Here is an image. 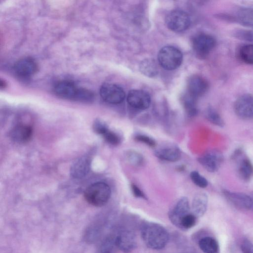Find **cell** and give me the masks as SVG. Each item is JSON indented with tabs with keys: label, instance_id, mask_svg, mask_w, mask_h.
Instances as JSON below:
<instances>
[{
	"label": "cell",
	"instance_id": "484cf974",
	"mask_svg": "<svg viewBox=\"0 0 253 253\" xmlns=\"http://www.w3.org/2000/svg\"><path fill=\"white\" fill-rule=\"evenodd\" d=\"M206 117L212 124L222 127L224 123L220 115L212 108L209 107L206 112Z\"/></svg>",
	"mask_w": 253,
	"mask_h": 253
},
{
	"label": "cell",
	"instance_id": "7c38bea8",
	"mask_svg": "<svg viewBox=\"0 0 253 253\" xmlns=\"http://www.w3.org/2000/svg\"><path fill=\"white\" fill-rule=\"evenodd\" d=\"M190 213V206L188 199L183 197L180 198L169 212L171 222L180 228L181 219Z\"/></svg>",
	"mask_w": 253,
	"mask_h": 253
},
{
	"label": "cell",
	"instance_id": "83f0119b",
	"mask_svg": "<svg viewBox=\"0 0 253 253\" xmlns=\"http://www.w3.org/2000/svg\"><path fill=\"white\" fill-rule=\"evenodd\" d=\"M128 161L132 165L140 166L143 164L144 159L139 153L133 150L128 151L126 154Z\"/></svg>",
	"mask_w": 253,
	"mask_h": 253
},
{
	"label": "cell",
	"instance_id": "e0dca14e",
	"mask_svg": "<svg viewBox=\"0 0 253 253\" xmlns=\"http://www.w3.org/2000/svg\"><path fill=\"white\" fill-rule=\"evenodd\" d=\"M32 128L27 125L18 124L15 126L10 132L11 139L19 143L28 142L32 135Z\"/></svg>",
	"mask_w": 253,
	"mask_h": 253
},
{
	"label": "cell",
	"instance_id": "52a82bcc",
	"mask_svg": "<svg viewBox=\"0 0 253 253\" xmlns=\"http://www.w3.org/2000/svg\"><path fill=\"white\" fill-rule=\"evenodd\" d=\"M100 95L103 100L110 104L122 103L125 98V92L119 85L111 83L103 84L100 88Z\"/></svg>",
	"mask_w": 253,
	"mask_h": 253
},
{
	"label": "cell",
	"instance_id": "6da1fadb",
	"mask_svg": "<svg viewBox=\"0 0 253 253\" xmlns=\"http://www.w3.org/2000/svg\"><path fill=\"white\" fill-rule=\"evenodd\" d=\"M141 234L146 245L154 250H160L164 248L169 239V234L166 229L153 222L144 223L142 226Z\"/></svg>",
	"mask_w": 253,
	"mask_h": 253
},
{
	"label": "cell",
	"instance_id": "4fadbf2b",
	"mask_svg": "<svg viewBox=\"0 0 253 253\" xmlns=\"http://www.w3.org/2000/svg\"><path fill=\"white\" fill-rule=\"evenodd\" d=\"M209 87V83L205 78L199 75H194L188 80L187 94L197 99L207 91Z\"/></svg>",
	"mask_w": 253,
	"mask_h": 253
},
{
	"label": "cell",
	"instance_id": "603a6c76",
	"mask_svg": "<svg viewBox=\"0 0 253 253\" xmlns=\"http://www.w3.org/2000/svg\"><path fill=\"white\" fill-rule=\"evenodd\" d=\"M117 248L115 238L108 237L102 241L98 253H115Z\"/></svg>",
	"mask_w": 253,
	"mask_h": 253
},
{
	"label": "cell",
	"instance_id": "44dd1931",
	"mask_svg": "<svg viewBox=\"0 0 253 253\" xmlns=\"http://www.w3.org/2000/svg\"><path fill=\"white\" fill-rule=\"evenodd\" d=\"M199 246L204 253H217L218 245L217 241L211 237H205L199 242Z\"/></svg>",
	"mask_w": 253,
	"mask_h": 253
},
{
	"label": "cell",
	"instance_id": "836d02e7",
	"mask_svg": "<svg viewBox=\"0 0 253 253\" xmlns=\"http://www.w3.org/2000/svg\"><path fill=\"white\" fill-rule=\"evenodd\" d=\"M131 189L133 195L137 198L146 199V197L143 192L140 188L134 184H131Z\"/></svg>",
	"mask_w": 253,
	"mask_h": 253
},
{
	"label": "cell",
	"instance_id": "277c9868",
	"mask_svg": "<svg viewBox=\"0 0 253 253\" xmlns=\"http://www.w3.org/2000/svg\"><path fill=\"white\" fill-rule=\"evenodd\" d=\"M160 65L167 70H173L178 68L183 61L181 51L173 46H166L162 48L158 54Z\"/></svg>",
	"mask_w": 253,
	"mask_h": 253
},
{
	"label": "cell",
	"instance_id": "d4e9b609",
	"mask_svg": "<svg viewBox=\"0 0 253 253\" xmlns=\"http://www.w3.org/2000/svg\"><path fill=\"white\" fill-rule=\"evenodd\" d=\"M239 55L244 62L253 65V44L243 46L240 49Z\"/></svg>",
	"mask_w": 253,
	"mask_h": 253
},
{
	"label": "cell",
	"instance_id": "1f68e13d",
	"mask_svg": "<svg viewBox=\"0 0 253 253\" xmlns=\"http://www.w3.org/2000/svg\"><path fill=\"white\" fill-rule=\"evenodd\" d=\"M134 139L137 141L145 144L151 147H154L156 145V143L154 139L145 134H136L134 136Z\"/></svg>",
	"mask_w": 253,
	"mask_h": 253
},
{
	"label": "cell",
	"instance_id": "4316f807",
	"mask_svg": "<svg viewBox=\"0 0 253 253\" xmlns=\"http://www.w3.org/2000/svg\"><path fill=\"white\" fill-rule=\"evenodd\" d=\"M140 69L144 74L153 76L157 74V66L151 60H144L140 65Z\"/></svg>",
	"mask_w": 253,
	"mask_h": 253
},
{
	"label": "cell",
	"instance_id": "ba28073f",
	"mask_svg": "<svg viewBox=\"0 0 253 253\" xmlns=\"http://www.w3.org/2000/svg\"><path fill=\"white\" fill-rule=\"evenodd\" d=\"M234 111L237 116L243 120L253 119V95L244 94L234 103Z\"/></svg>",
	"mask_w": 253,
	"mask_h": 253
},
{
	"label": "cell",
	"instance_id": "9a60e30c",
	"mask_svg": "<svg viewBox=\"0 0 253 253\" xmlns=\"http://www.w3.org/2000/svg\"><path fill=\"white\" fill-rule=\"evenodd\" d=\"M36 61L30 57H25L17 61L14 66L15 74L21 78H28L37 71Z\"/></svg>",
	"mask_w": 253,
	"mask_h": 253
},
{
	"label": "cell",
	"instance_id": "3957f363",
	"mask_svg": "<svg viewBox=\"0 0 253 253\" xmlns=\"http://www.w3.org/2000/svg\"><path fill=\"white\" fill-rule=\"evenodd\" d=\"M111 194L109 186L106 183L98 182L89 185L84 191L86 201L90 204L101 207L105 205Z\"/></svg>",
	"mask_w": 253,
	"mask_h": 253
},
{
	"label": "cell",
	"instance_id": "9c48e42d",
	"mask_svg": "<svg viewBox=\"0 0 253 253\" xmlns=\"http://www.w3.org/2000/svg\"><path fill=\"white\" fill-rule=\"evenodd\" d=\"M225 197L233 206L242 210H253V193L248 195L243 193L223 191Z\"/></svg>",
	"mask_w": 253,
	"mask_h": 253
},
{
	"label": "cell",
	"instance_id": "5bb4252c",
	"mask_svg": "<svg viewBox=\"0 0 253 253\" xmlns=\"http://www.w3.org/2000/svg\"><path fill=\"white\" fill-rule=\"evenodd\" d=\"M229 21L236 22L246 27H253V9L249 7H241L237 9L232 15L220 16Z\"/></svg>",
	"mask_w": 253,
	"mask_h": 253
},
{
	"label": "cell",
	"instance_id": "f546056e",
	"mask_svg": "<svg viewBox=\"0 0 253 253\" xmlns=\"http://www.w3.org/2000/svg\"><path fill=\"white\" fill-rule=\"evenodd\" d=\"M196 222V216L193 214L189 213L186 214L181 220V229H190L195 225Z\"/></svg>",
	"mask_w": 253,
	"mask_h": 253
},
{
	"label": "cell",
	"instance_id": "d6a6232c",
	"mask_svg": "<svg viewBox=\"0 0 253 253\" xmlns=\"http://www.w3.org/2000/svg\"><path fill=\"white\" fill-rule=\"evenodd\" d=\"M237 38L242 40L253 41V33L246 30H238L235 34Z\"/></svg>",
	"mask_w": 253,
	"mask_h": 253
},
{
	"label": "cell",
	"instance_id": "ffe728a7",
	"mask_svg": "<svg viewBox=\"0 0 253 253\" xmlns=\"http://www.w3.org/2000/svg\"><path fill=\"white\" fill-rule=\"evenodd\" d=\"M238 172L240 178L245 181L250 180L253 177V165L247 158H242L239 161Z\"/></svg>",
	"mask_w": 253,
	"mask_h": 253
},
{
	"label": "cell",
	"instance_id": "d6986e66",
	"mask_svg": "<svg viewBox=\"0 0 253 253\" xmlns=\"http://www.w3.org/2000/svg\"><path fill=\"white\" fill-rule=\"evenodd\" d=\"M208 205V197L205 193H198L194 197L192 208L193 213L197 216H201L205 212Z\"/></svg>",
	"mask_w": 253,
	"mask_h": 253
},
{
	"label": "cell",
	"instance_id": "8fae6325",
	"mask_svg": "<svg viewBox=\"0 0 253 253\" xmlns=\"http://www.w3.org/2000/svg\"><path fill=\"white\" fill-rule=\"evenodd\" d=\"M127 101L133 108L145 110L149 107L151 98L147 92L139 89H133L128 92Z\"/></svg>",
	"mask_w": 253,
	"mask_h": 253
},
{
	"label": "cell",
	"instance_id": "cb8c5ba5",
	"mask_svg": "<svg viewBox=\"0 0 253 253\" xmlns=\"http://www.w3.org/2000/svg\"><path fill=\"white\" fill-rule=\"evenodd\" d=\"M196 99L186 94L184 96L183 103L187 114L190 117H193L197 114V108L196 104Z\"/></svg>",
	"mask_w": 253,
	"mask_h": 253
},
{
	"label": "cell",
	"instance_id": "e575fe53",
	"mask_svg": "<svg viewBox=\"0 0 253 253\" xmlns=\"http://www.w3.org/2000/svg\"><path fill=\"white\" fill-rule=\"evenodd\" d=\"M243 253H253V245L248 241H245L241 245Z\"/></svg>",
	"mask_w": 253,
	"mask_h": 253
},
{
	"label": "cell",
	"instance_id": "8992f818",
	"mask_svg": "<svg viewBox=\"0 0 253 253\" xmlns=\"http://www.w3.org/2000/svg\"><path fill=\"white\" fill-rule=\"evenodd\" d=\"M216 44L215 39L211 35L199 33L192 39V47L199 56L206 57L213 49Z\"/></svg>",
	"mask_w": 253,
	"mask_h": 253
},
{
	"label": "cell",
	"instance_id": "7a4b0ae2",
	"mask_svg": "<svg viewBox=\"0 0 253 253\" xmlns=\"http://www.w3.org/2000/svg\"><path fill=\"white\" fill-rule=\"evenodd\" d=\"M55 93L59 96L69 99L89 101L92 99V93L84 88H79L74 84L67 81L57 83L54 87Z\"/></svg>",
	"mask_w": 253,
	"mask_h": 253
},
{
	"label": "cell",
	"instance_id": "30bf717a",
	"mask_svg": "<svg viewBox=\"0 0 253 253\" xmlns=\"http://www.w3.org/2000/svg\"><path fill=\"white\" fill-rule=\"evenodd\" d=\"M198 161L207 171L214 172L219 168L223 161V157L218 151L211 150L200 157Z\"/></svg>",
	"mask_w": 253,
	"mask_h": 253
},
{
	"label": "cell",
	"instance_id": "f1b7e54d",
	"mask_svg": "<svg viewBox=\"0 0 253 253\" xmlns=\"http://www.w3.org/2000/svg\"><path fill=\"white\" fill-rule=\"evenodd\" d=\"M192 182L197 186L204 188L208 185L207 180L197 171H192L190 174Z\"/></svg>",
	"mask_w": 253,
	"mask_h": 253
},
{
	"label": "cell",
	"instance_id": "2e32d148",
	"mask_svg": "<svg viewBox=\"0 0 253 253\" xmlns=\"http://www.w3.org/2000/svg\"><path fill=\"white\" fill-rule=\"evenodd\" d=\"M115 240L117 248L125 253L132 251L136 247L135 236L132 232L128 230L120 232Z\"/></svg>",
	"mask_w": 253,
	"mask_h": 253
},
{
	"label": "cell",
	"instance_id": "ac0fdd59",
	"mask_svg": "<svg viewBox=\"0 0 253 253\" xmlns=\"http://www.w3.org/2000/svg\"><path fill=\"white\" fill-rule=\"evenodd\" d=\"M155 155L159 159L168 162H176L181 157L180 149L175 145L162 146L155 151Z\"/></svg>",
	"mask_w": 253,
	"mask_h": 253
},
{
	"label": "cell",
	"instance_id": "5b68a950",
	"mask_svg": "<svg viewBox=\"0 0 253 253\" xmlns=\"http://www.w3.org/2000/svg\"><path fill=\"white\" fill-rule=\"evenodd\" d=\"M166 24L171 31L181 32L187 30L190 25V18L188 14L181 10H173L166 16Z\"/></svg>",
	"mask_w": 253,
	"mask_h": 253
},
{
	"label": "cell",
	"instance_id": "7402d4cb",
	"mask_svg": "<svg viewBox=\"0 0 253 253\" xmlns=\"http://www.w3.org/2000/svg\"><path fill=\"white\" fill-rule=\"evenodd\" d=\"M89 166V163L87 159L83 158L79 160L72 168L73 176L76 177L84 176L88 171Z\"/></svg>",
	"mask_w": 253,
	"mask_h": 253
},
{
	"label": "cell",
	"instance_id": "4dcf8cb0",
	"mask_svg": "<svg viewBox=\"0 0 253 253\" xmlns=\"http://www.w3.org/2000/svg\"><path fill=\"white\" fill-rule=\"evenodd\" d=\"M101 135H102L106 142L111 145H116L121 142L120 136L117 133L109 129Z\"/></svg>",
	"mask_w": 253,
	"mask_h": 253
}]
</instances>
